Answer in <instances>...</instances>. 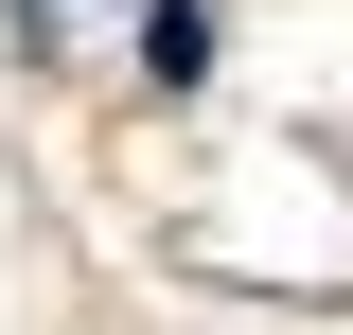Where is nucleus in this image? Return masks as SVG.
I'll return each mask as SVG.
<instances>
[{"label":"nucleus","instance_id":"nucleus-1","mask_svg":"<svg viewBox=\"0 0 353 335\" xmlns=\"http://www.w3.org/2000/svg\"><path fill=\"white\" fill-rule=\"evenodd\" d=\"M141 71L194 88V71H212V18H194V0H159V18H141Z\"/></svg>","mask_w":353,"mask_h":335}]
</instances>
